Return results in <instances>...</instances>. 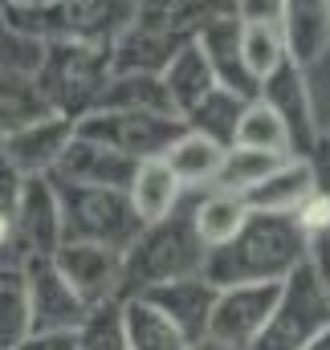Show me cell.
<instances>
[{
    "label": "cell",
    "mask_w": 330,
    "mask_h": 350,
    "mask_svg": "<svg viewBox=\"0 0 330 350\" xmlns=\"http://www.w3.org/2000/svg\"><path fill=\"white\" fill-rule=\"evenodd\" d=\"M310 257V241L294 216L281 212H249L241 232L204 253L200 277L216 289L233 285H281Z\"/></svg>",
    "instance_id": "6da1fadb"
},
{
    "label": "cell",
    "mask_w": 330,
    "mask_h": 350,
    "mask_svg": "<svg viewBox=\"0 0 330 350\" xmlns=\"http://www.w3.org/2000/svg\"><path fill=\"white\" fill-rule=\"evenodd\" d=\"M139 0H53V4H12L4 12V25L21 37H33L41 45L49 41H74L110 49L135 21Z\"/></svg>",
    "instance_id": "7a4b0ae2"
},
{
    "label": "cell",
    "mask_w": 330,
    "mask_h": 350,
    "mask_svg": "<svg viewBox=\"0 0 330 350\" xmlns=\"http://www.w3.org/2000/svg\"><path fill=\"white\" fill-rule=\"evenodd\" d=\"M204 241L196 237L192 212H171L164 220L147 224L131 249L123 253V281H118V301L139 297L164 281H179V277H196L204 269Z\"/></svg>",
    "instance_id": "3957f363"
},
{
    "label": "cell",
    "mask_w": 330,
    "mask_h": 350,
    "mask_svg": "<svg viewBox=\"0 0 330 350\" xmlns=\"http://www.w3.org/2000/svg\"><path fill=\"white\" fill-rule=\"evenodd\" d=\"M29 74H33V82L41 90L49 114H58L66 122H78L86 114H94L106 82L114 78L110 74V49L74 45V41L41 45V62Z\"/></svg>",
    "instance_id": "277c9868"
},
{
    "label": "cell",
    "mask_w": 330,
    "mask_h": 350,
    "mask_svg": "<svg viewBox=\"0 0 330 350\" xmlns=\"http://www.w3.org/2000/svg\"><path fill=\"white\" fill-rule=\"evenodd\" d=\"M62 208V245H102L114 253H127L131 241L143 232V220L135 216L127 191L110 187H82L49 175Z\"/></svg>",
    "instance_id": "5b68a950"
},
{
    "label": "cell",
    "mask_w": 330,
    "mask_h": 350,
    "mask_svg": "<svg viewBox=\"0 0 330 350\" xmlns=\"http://www.w3.org/2000/svg\"><path fill=\"white\" fill-rule=\"evenodd\" d=\"M327 326H330V293L318 281L314 265L302 261L281 281L277 306H273L269 322L261 326V334L253 338L249 350H302Z\"/></svg>",
    "instance_id": "8992f818"
},
{
    "label": "cell",
    "mask_w": 330,
    "mask_h": 350,
    "mask_svg": "<svg viewBox=\"0 0 330 350\" xmlns=\"http://www.w3.org/2000/svg\"><path fill=\"white\" fill-rule=\"evenodd\" d=\"M183 131L188 126L175 114H131V110H94V114L74 122L78 139L102 143V147L135 159V163L164 159Z\"/></svg>",
    "instance_id": "52a82bcc"
},
{
    "label": "cell",
    "mask_w": 330,
    "mask_h": 350,
    "mask_svg": "<svg viewBox=\"0 0 330 350\" xmlns=\"http://www.w3.org/2000/svg\"><path fill=\"white\" fill-rule=\"evenodd\" d=\"M192 41L196 37L167 25L151 0H139V12H135L131 29L110 45V74H151V78H160L171 66V57Z\"/></svg>",
    "instance_id": "ba28073f"
},
{
    "label": "cell",
    "mask_w": 330,
    "mask_h": 350,
    "mask_svg": "<svg viewBox=\"0 0 330 350\" xmlns=\"http://www.w3.org/2000/svg\"><path fill=\"white\" fill-rule=\"evenodd\" d=\"M277 122L285 126V139H290V151L294 159H314L318 143H322V131H318V118H314V94L306 82V70L298 62H281L269 78H261V98Z\"/></svg>",
    "instance_id": "9c48e42d"
},
{
    "label": "cell",
    "mask_w": 330,
    "mask_h": 350,
    "mask_svg": "<svg viewBox=\"0 0 330 350\" xmlns=\"http://www.w3.org/2000/svg\"><path fill=\"white\" fill-rule=\"evenodd\" d=\"M281 285H233L216 293L212 318H208V347L220 350H249L253 338L261 334V326L269 322L273 306H277Z\"/></svg>",
    "instance_id": "30bf717a"
},
{
    "label": "cell",
    "mask_w": 330,
    "mask_h": 350,
    "mask_svg": "<svg viewBox=\"0 0 330 350\" xmlns=\"http://www.w3.org/2000/svg\"><path fill=\"white\" fill-rule=\"evenodd\" d=\"M25 285H29V326L33 334H74L86 322V301L66 285L49 257H25Z\"/></svg>",
    "instance_id": "8fae6325"
},
{
    "label": "cell",
    "mask_w": 330,
    "mask_h": 350,
    "mask_svg": "<svg viewBox=\"0 0 330 350\" xmlns=\"http://www.w3.org/2000/svg\"><path fill=\"white\" fill-rule=\"evenodd\" d=\"M12 245L25 257H53L62 249V208L49 175H25L21 204L12 212Z\"/></svg>",
    "instance_id": "7c38bea8"
},
{
    "label": "cell",
    "mask_w": 330,
    "mask_h": 350,
    "mask_svg": "<svg viewBox=\"0 0 330 350\" xmlns=\"http://www.w3.org/2000/svg\"><path fill=\"white\" fill-rule=\"evenodd\" d=\"M216 285H208L200 273L196 277H179V281H164L147 293H139V301H147L151 310H160L167 322L188 338V347H204L208 338V318H212V306H216Z\"/></svg>",
    "instance_id": "4fadbf2b"
},
{
    "label": "cell",
    "mask_w": 330,
    "mask_h": 350,
    "mask_svg": "<svg viewBox=\"0 0 330 350\" xmlns=\"http://www.w3.org/2000/svg\"><path fill=\"white\" fill-rule=\"evenodd\" d=\"M49 261H53V269L66 277V285L86 301V310H94V306L118 297L123 253L102 249V245H62Z\"/></svg>",
    "instance_id": "5bb4252c"
},
{
    "label": "cell",
    "mask_w": 330,
    "mask_h": 350,
    "mask_svg": "<svg viewBox=\"0 0 330 350\" xmlns=\"http://www.w3.org/2000/svg\"><path fill=\"white\" fill-rule=\"evenodd\" d=\"M196 45L216 78V86L245 98V102H257L261 98V82L249 74L245 57H241V21L237 16H225V21H212L196 33Z\"/></svg>",
    "instance_id": "9a60e30c"
},
{
    "label": "cell",
    "mask_w": 330,
    "mask_h": 350,
    "mask_svg": "<svg viewBox=\"0 0 330 350\" xmlns=\"http://www.w3.org/2000/svg\"><path fill=\"white\" fill-rule=\"evenodd\" d=\"M139 172L135 159L102 147V143H90V139H70V147L62 151L58 167L49 175L66 179V183H82V187H110V191H127L131 179Z\"/></svg>",
    "instance_id": "2e32d148"
},
{
    "label": "cell",
    "mask_w": 330,
    "mask_h": 350,
    "mask_svg": "<svg viewBox=\"0 0 330 350\" xmlns=\"http://www.w3.org/2000/svg\"><path fill=\"white\" fill-rule=\"evenodd\" d=\"M70 139H74V122L49 114V118H41V122H33V126H25V131L8 135V139L0 143V155H4L21 175H49L58 167L62 151L70 147Z\"/></svg>",
    "instance_id": "e0dca14e"
},
{
    "label": "cell",
    "mask_w": 330,
    "mask_h": 350,
    "mask_svg": "<svg viewBox=\"0 0 330 350\" xmlns=\"http://www.w3.org/2000/svg\"><path fill=\"white\" fill-rule=\"evenodd\" d=\"M281 37L290 62L302 70L322 62L330 49V0H281Z\"/></svg>",
    "instance_id": "ac0fdd59"
},
{
    "label": "cell",
    "mask_w": 330,
    "mask_h": 350,
    "mask_svg": "<svg viewBox=\"0 0 330 350\" xmlns=\"http://www.w3.org/2000/svg\"><path fill=\"white\" fill-rule=\"evenodd\" d=\"M314 187H318V175H314V163L310 159H285L265 183H257L241 200H245L249 212H281V216H294Z\"/></svg>",
    "instance_id": "d6986e66"
},
{
    "label": "cell",
    "mask_w": 330,
    "mask_h": 350,
    "mask_svg": "<svg viewBox=\"0 0 330 350\" xmlns=\"http://www.w3.org/2000/svg\"><path fill=\"white\" fill-rule=\"evenodd\" d=\"M160 82H164V90H167V102H171V114H175V118H188V114L216 90V78H212V70H208V62H204V53H200L196 41L183 45V49L171 57V66L160 74Z\"/></svg>",
    "instance_id": "ffe728a7"
},
{
    "label": "cell",
    "mask_w": 330,
    "mask_h": 350,
    "mask_svg": "<svg viewBox=\"0 0 330 350\" xmlns=\"http://www.w3.org/2000/svg\"><path fill=\"white\" fill-rule=\"evenodd\" d=\"M41 118H49V106L33 82V74L16 66H0V143Z\"/></svg>",
    "instance_id": "44dd1931"
},
{
    "label": "cell",
    "mask_w": 330,
    "mask_h": 350,
    "mask_svg": "<svg viewBox=\"0 0 330 350\" xmlns=\"http://www.w3.org/2000/svg\"><path fill=\"white\" fill-rule=\"evenodd\" d=\"M179 196H183V187H179L175 175L167 172L164 159L139 163V172H135L131 187H127V200H131L135 216L143 220V228L155 224V220H164V216H171L175 204H179Z\"/></svg>",
    "instance_id": "7402d4cb"
},
{
    "label": "cell",
    "mask_w": 330,
    "mask_h": 350,
    "mask_svg": "<svg viewBox=\"0 0 330 350\" xmlns=\"http://www.w3.org/2000/svg\"><path fill=\"white\" fill-rule=\"evenodd\" d=\"M245 98H237V94H229V90H212L188 118H183V126L192 131V135H200V139H208V143H216L220 151H229L233 143H237V126H241V114H245Z\"/></svg>",
    "instance_id": "603a6c76"
},
{
    "label": "cell",
    "mask_w": 330,
    "mask_h": 350,
    "mask_svg": "<svg viewBox=\"0 0 330 350\" xmlns=\"http://www.w3.org/2000/svg\"><path fill=\"white\" fill-rule=\"evenodd\" d=\"M220 159H225V151H220L216 143L192 135V131H183V135L175 139V147L164 155L167 172L179 179L183 191H188V187H212V179L220 172Z\"/></svg>",
    "instance_id": "cb8c5ba5"
},
{
    "label": "cell",
    "mask_w": 330,
    "mask_h": 350,
    "mask_svg": "<svg viewBox=\"0 0 330 350\" xmlns=\"http://www.w3.org/2000/svg\"><path fill=\"white\" fill-rule=\"evenodd\" d=\"M94 110H131V114H171L167 90L151 74H114Z\"/></svg>",
    "instance_id": "d4e9b609"
},
{
    "label": "cell",
    "mask_w": 330,
    "mask_h": 350,
    "mask_svg": "<svg viewBox=\"0 0 330 350\" xmlns=\"http://www.w3.org/2000/svg\"><path fill=\"white\" fill-rule=\"evenodd\" d=\"M123 334H127V350H192L188 338L167 322L160 310H151L139 297L123 301Z\"/></svg>",
    "instance_id": "484cf974"
},
{
    "label": "cell",
    "mask_w": 330,
    "mask_h": 350,
    "mask_svg": "<svg viewBox=\"0 0 330 350\" xmlns=\"http://www.w3.org/2000/svg\"><path fill=\"white\" fill-rule=\"evenodd\" d=\"M245 216H249V208H245L241 196L212 187V191L196 204L192 224H196V237L204 241V249H216V245H225V241H233V237L241 232Z\"/></svg>",
    "instance_id": "4316f807"
},
{
    "label": "cell",
    "mask_w": 330,
    "mask_h": 350,
    "mask_svg": "<svg viewBox=\"0 0 330 350\" xmlns=\"http://www.w3.org/2000/svg\"><path fill=\"white\" fill-rule=\"evenodd\" d=\"M33 334L29 326V285L21 265H0V350H16Z\"/></svg>",
    "instance_id": "83f0119b"
},
{
    "label": "cell",
    "mask_w": 330,
    "mask_h": 350,
    "mask_svg": "<svg viewBox=\"0 0 330 350\" xmlns=\"http://www.w3.org/2000/svg\"><path fill=\"white\" fill-rule=\"evenodd\" d=\"M285 163V155H269V151H249V147H229L225 159H220V172L212 179L216 191H233V196H245L257 183H265L269 175Z\"/></svg>",
    "instance_id": "f1b7e54d"
},
{
    "label": "cell",
    "mask_w": 330,
    "mask_h": 350,
    "mask_svg": "<svg viewBox=\"0 0 330 350\" xmlns=\"http://www.w3.org/2000/svg\"><path fill=\"white\" fill-rule=\"evenodd\" d=\"M233 147L269 151V155H285V159H294L290 139H285V126L277 122V114H273L265 102H249V106H245L241 126H237V143H233Z\"/></svg>",
    "instance_id": "f546056e"
},
{
    "label": "cell",
    "mask_w": 330,
    "mask_h": 350,
    "mask_svg": "<svg viewBox=\"0 0 330 350\" xmlns=\"http://www.w3.org/2000/svg\"><path fill=\"white\" fill-rule=\"evenodd\" d=\"M241 57H245L249 74H253L257 82L269 78V74L290 57L285 37H281V25H245V21H241Z\"/></svg>",
    "instance_id": "4dcf8cb0"
},
{
    "label": "cell",
    "mask_w": 330,
    "mask_h": 350,
    "mask_svg": "<svg viewBox=\"0 0 330 350\" xmlns=\"http://www.w3.org/2000/svg\"><path fill=\"white\" fill-rule=\"evenodd\" d=\"M78 350H127V334H123V301H102L86 314V322L74 330Z\"/></svg>",
    "instance_id": "1f68e13d"
},
{
    "label": "cell",
    "mask_w": 330,
    "mask_h": 350,
    "mask_svg": "<svg viewBox=\"0 0 330 350\" xmlns=\"http://www.w3.org/2000/svg\"><path fill=\"white\" fill-rule=\"evenodd\" d=\"M294 220H298V228L306 232V241L330 232V191L327 187H314V191L306 196V204L294 212Z\"/></svg>",
    "instance_id": "d6a6232c"
},
{
    "label": "cell",
    "mask_w": 330,
    "mask_h": 350,
    "mask_svg": "<svg viewBox=\"0 0 330 350\" xmlns=\"http://www.w3.org/2000/svg\"><path fill=\"white\" fill-rule=\"evenodd\" d=\"M21 191H25V175L0 155V216L12 220V212H16V204H21Z\"/></svg>",
    "instance_id": "836d02e7"
},
{
    "label": "cell",
    "mask_w": 330,
    "mask_h": 350,
    "mask_svg": "<svg viewBox=\"0 0 330 350\" xmlns=\"http://www.w3.org/2000/svg\"><path fill=\"white\" fill-rule=\"evenodd\" d=\"M237 21L245 25H281V0H233Z\"/></svg>",
    "instance_id": "e575fe53"
},
{
    "label": "cell",
    "mask_w": 330,
    "mask_h": 350,
    "mask_svg": "<svg viewBox=\"0 0 330 350\" xmlns=\"http://www.w3.org/2000/svg\"><path fill=\"white\" fill-rule=\"evenodd\" d=\"M16 350H78L74 334H29Z\"/></svg>",
    "instance_id": "d590c367"
},
{
    "label": "cell",
    "mask_w": 330,
    "mask_h": 350,
    "mask_svg": "<svg viewBox=\"0 0 330 350\" xmlns=\"http://www.w3.org/2000/svg\"><path fill=\"white\" fill-rule=\"evenodd\" d=\"M4 249H16V245H12V220H8V216H0V253H4Z\"/></svg>",
    "instance_id": "8d00e7d4"
},
{
    "label": "cell",
    "mask_w": 330,
    "mask_h": 350,
    "mask_svg": "<svg viewBox=\"0 0 330 350\" xmlns=\"http://www.w3.org/2000/svg\"><path fill=\"white\" fill-rule=\"evenodd\" d=\"M302 350H330V326L322 330V334H318V338H314V342H306Z\"/></svg>",
    "instance_id": "74e56055"
},
{
    "label": "cell",
    "mask_w": 330,
    "mask_h": 350,
    "mask_svg": "<svg viewBox=\"0 0 330 350\" xmlns=\"http://www.w3.org/2000/svg\"><path fill=\"white\" fill-rule=\"evenodd\" d=\"M318 147H322V155H330V122H327V131H322V143Z\"/></svg>",
    "instance_id": "f35d334b"
},
{
    "label": "cell",
    "mask_w": 330,
    "mask_h": 350,
    "mask_svg": "<svg viewBox=\"0 0 330 350\" xmlns=\"http://www.w3.org/2000/svg\"><path fill=\"white\" fill-rule=\"evenodd\" d=\"M16 4H29V8H37V4H53V0H16Z\"/></svg>",
    "instance_id": "ab89813d"
},
{
    "label": "cell",
    "mask_w": 330,
    "mask_h": 350,
    "mask_svg": "<svg viewBox=\"0 0 330 350\" xmlns=\"http://www.w3.org/2000/svg\"><path fill=\"white\" fill-rule=\"evenodd\" d=\"M12 4H16V0H0V16H4V12H8Z\"/></svg>",
    "instance_id": "60d3db41"
},
{
    "label": "cell",
    "mask_w": 330,
    "mask_h": 350,
    "mask_svg": "<svg viewBox=\"0 0 330 350\" xmlns=\"http://www.w3.org/2000/svg\"><path fill=\"white\" fill-rule=\"evenodd\" d=\"M196 350H220V347H208V342H204V347H196Z\"/></svg>",
    "instance_id": "b9f144b4"
}]
</instances>
